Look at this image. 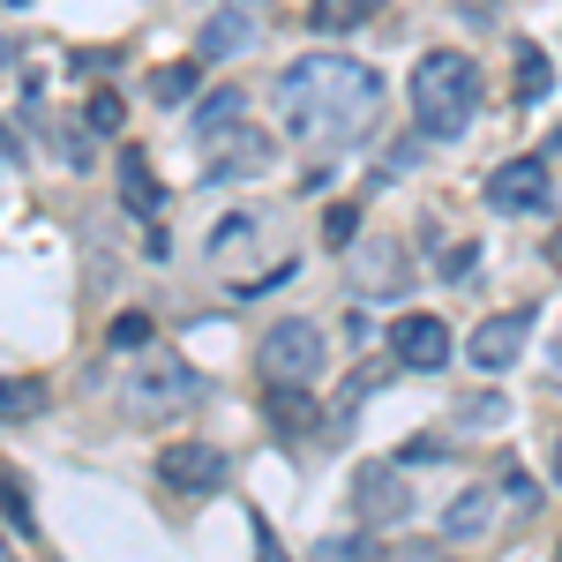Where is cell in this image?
I'll use <instances>...</instances> for the list:
<instances>
[{"instance_id": "5b68a950", "label": "cell", "mask_w": 562, "mask_h": 562, "mask_svg": "<svg viewBox=\"0 0 562 562\" xmlns=\"http://www.w3.org/2000/svg\"><path fill=\"white\" fill-rule=\"evenodd\" d=\"M195 397H203V383H195V368H188V360H150V368L128 383V405H135V413H150V420L188 413Z\"/></svg>"}, {"instance_id": "2e32d148", "label": "cell", "mask_w": 562, "mask_h": 562, "mask_svg": "<svg viewBox=\"0 0 562 562\" xmlns=\"http://www.w3.org/2000/svg\"><path fill=\"white\" fill-rule=\"evenodd\" d=\"M375 8H383V0H315V31H323V38L360 31V23H375Z\"/></svg>"}, {"instance_id": "8992f818", "label": "cell", "mask_w": 562, "mask_h": 562, "mask_svg": "<svg viewBox=\"0 0 562 562\" xmlns=\"http://www.w3.org/2000/svg\"><path fill=\"white\" fill-rule=\"evenodd\" d=\"M352 503H360V518H368V525H405V518H413V487H405V473L383 465V458L352 473Z\"/></svg>"}, {"instance_id": "4fadbf2b", "label": "cell", "mask_w": 562, "mask_h": 562, "mask_svg": "<svg viewBox=\"0 0 562 562\" xmlns=\"http://www.w3.org/2000/svg\"><path fill=\"white\" fill-rule=\"evenodd\" d=\"M256 248H262V217H248V211L225 217V225L211 233V262H217V270H233V278L256 262Z\"/></svg>"}, {"instance_id": "7a4b0ae2", "label": "cell", "mask_w": 562, "mask_h": 562, "mask_svg": "<svg viewBox=\"0 0 562 562\" xmlns=\"http://www.w3.org/2000/svg\"><path fill=\"white\" fill-rule=\"evenodd\" d=\"M480 113V68L473 53H420V68H413V121L428 143H450V135H465Z\"/></svg>"}, {"instance_id": "1f68e13d", "label": "cell", "mask_w": 562, "mask_h": 562, "mask_svg": "<svg viewBox=\"0 0 562 562\" xmlns=\"http://www.w3.org/2000/svg\"><path fill=\"white\" fill-rule=\"evenodd\" d=\"M555 562H562V555H555Z\"/></svg>"}, {"instance_id": "d4e9b609", "label": "cell", "mask_w": 562, "mask_h": 562, "mask_svg": "<svg viewBox=\"0 0 562 562\" xmlns=\"http://www.w3.org/2000/svg\"><path fill=\"white\" fill-rule=\"evenodd\" d=\"M352 233H360V211H352V203H338V211L323 217V240H330V248H346Z\"/></svg>"}, {"instance_id": "3957f363", "label": "cell", "mask_w": 562, "mask_h": 562, "mask_svg": "<svg viewBox=\"0 0 562 562\" xmlns=\"http://www.w3.org/2000/svg\"><path fill=\"white\" fill-rule=\"evenodd\" d=\"M323 360H330V338H323L315 315H285V323H270V338H262V375H270V383H315Z\"/></svg>"}, {"instance_id": "9c48e42d", "label": "cell", "mask_w": 562, "mask_h": 562, "mask_svg": "<svg viewBox=\"0 0 562 562\" xmlns=\"http://www.w3.org/2000/svg\"><path fill=\"white\" fill-rule=\"evenodd\" d=\"M525 338H532V315L518 307V315H495V323H480V330H473V346H465V352H473V368L503 375V368H510V360L525 352Z\"/></svg>"}, {"instance_id": "277c9868", "label": "cell", "mask_w": 562, "mask_h": 562, "mask_svg": "<svg viewBox=\"0 0 562 562\" xmlns=\"http://www.w3.org/2000/svg\"><path fill=\"white\" fill-rule=\"evenodd\" d=\"M548 203H555L548 158H510V166H495V180H487V211H503V217H540Z\"/></svg>"}, {"instance_id": "484cf974", "label": "cell", "mask_w": 562, "mask_h": 562, "mask_svg": "<svg viewBox=\"0 0 562 562\" xmlns=\"http://www.w3.org/2000/svg\"><path fill=\"white\" fill-rule=\"evenodd\" d=\"M473 262H480V248H473V240H458V248L442 256V278H450V285H465V278H473Z\"/></svg>"}, {"instance_id": "ac0fdd59", "label": "cell", "mask_w": 562, "mask_h": 562, "mask_svg": "<svg viewBox=\"0 0 562 562\" xmlns=\"http://www.w3.org/2000/svg\"><path fill=\"white\" fill-rule=\"evenodd\" d=\"M307 562H383V555H375L368 532H323V540L307 548Z\"/></svg>"}, {"instance_id": "603a6c76", "label": "cell", "mask_w": 562, "mask_h": 562, "mask_svg": "<svg viewBox=\"0 0 562 562\" xmlns=\"http://www.w3.org/2000/svg\"><path fill=\"white\" fill-rule=\"evenodd\" d=\"M121 113H128V105H121V90H98V98H90V113H83V121H90L98 135H113V128H121Z\"/></svg>"}, {"instance_id": "52a82bcc", "label": "cell", "mask_w": 562, "mask_h": 562, "mask_svg": "<svg viewBox=\"0 0 562 562\" xmlns=\"http://www.w3.org/2000/svg\"><path fill=\"white\" fill-rule=\"evenodd\" d=\"M158 480L180 487V495H211V487H225V450H211V442H166Z\"/></svg>"}, {"instance_id": "8fae6325", "label": "cell", "mask_w": 562, "mask_h": 562, "mask_svg": "<svg viewBox=\"0 0 562 562\" xmlns=\"http://www.w3.org/2000/svg\"><path fill=\"white\" fill-rule=\"evenodd\" d=\"M405 278H413V270H405V248H397V240H368V248H360V270H352L360 293H405Z\"/></svg>"}, {"instance_id": "4316f807", "label": "cell", "mask_w": 562, "mask_h": 562, "mask_svg": "<svg viewBox=\"0 0 562 562\" xmlns=\"http://www.w3.org/2000/svg\"><path fill=\"white\" fill-rule=\"evenodd\" d=\"M442 450H450L442 435H413V442H405V458H413V465H428V458H442Z\"/></svg>"}, {"instance_id": "83f0119b", "label": "cell", "mask_w": 562, "mask_h": 562, "mask_svg": "<svg viewBox=\"0 0 562 562\" xmlns=\"http://www.w3.org/2000/svg\"><path fill=\"white\" fill-rule=\"evenodd\" d=\"M8 525H15V532H31V503H23V487H15V480H8Z\"/></svg>"}, {"instance_id": "9a60e30c", "label": "cell", "mask_w": 562, "mask_h": 562, "mask_svg": "<svg viewBox=\"0 0 562 562\" xmlns=\"http://www.w3.org/2000/svg\"><path fill=\"white\" fill-rule=\"evenodd\" d=\"M121 203H128L135 217H158V173H150V158L143 150H121Z\"/></svg>"}, {"instance_id": "5bb4252c", "label": "cell", "mask_w": 562, "mask_h": 562, "mask_svg": "<svg viewBox=\"0 0 562 562\" xmlns=\"http://www.w3.org/2000/svg\"><path fill=\"white\" fill-rule=\"evenodd\" d=\"M495 525V487H465L450 510H442V540H480Z\"/></svg>"}, {"instance_id": "cb8c5ba5", "label": "cell", "mask_w": 562, "mask_h": 562, "mask_svg": "<svg viewBox=\"0 0 562 562\" xmlns=\"http://www.w3.org/2000/svg\"><path fill=\"white\" fill-rule=\"evenodd\" d=\"M113 346H150V315H143V307H128V315H121V323H113Z\"/></svg>"}, {"instance_id": "f546056e", "label": "cell", "mask_w": 562, "mask_h": 562, "mask_svg": "<svg viewBox=\"0 0 562 562\" xmlns=\"http://www.w3.org/2000/svg\"><path fill=\"white\" fill-rule=\"evenodd\" d=\"M555 480H562V435H555Z\"/></svg>"}, {"instance_id": "e0dca14e", "label": "cell", "mask_w": 562, "mask_h": 562, "mask_svg": "<svg viewBox=\"0 0 562 562\" xmlns=\"http://www.w3.org/2000/svg\"><path fill=\"white\" fill-rule=\"evenodd\" d=\"M240 105H248L240 90H217L211 105L195 113V143H217V135H233V128H240Z\"/></svg>"}, {"instance_id": "6da1fadb", "label": "cell", "mask_w": 562, "mask_h": 562, "mask_svg": "<svg viewBox=\"0 0 562 562\" xmlns=\"http://www.w3.org/2000/svg\"><path fill=\"white\" fill-rule=\"evenodd\" d=\"M375 105H383V83L352 53H307V60H293L278 76V121H285V135H301L315 150L352 143L375 121Z\"/></svg>"}, {"instance_id": "ffe728a7", "label": "cell", "mask_w": 562, "mask_h": 562, "mask_svg": "<svg viewBox=\"0 0 562 562\" xmlns=\"http://www.w3.org/2000/svg\"><path fill=\"white\" fill-rule=\"evenodd\" d=\"M270 420L301 435L307 420H315V405H307V383H270Z\"/></svg>"}, {"instance_id": "7c38bea8", "label": "cell", "mask_w": 562, "mask_h": 562, "mask_svg": "<svg viewBox=\"0 0 562 562\" xmlns=\"http://www.w3.org/2000/svg\"><path fill=\"white\" fill-rule=\"evenodd\" d=\"M240 45H256V23H248V8L233 0V8H217L211 23H203V38H195V60H233Z\"/></svg>"}, {"instance_id": "4dcf8cb0", "label": "cell", "mask_w": 562, "mask_h": 562, "mask_svg": "<svg viewBox=\"0 0 562 562\" xmlns=\"http://www.w3.org/2000/svg\"><path fill=\"white\" fill-rule=\"evenodd\" d=\"M8 8H23V0H8Z\"/></svg>"}, {"instance_id": "44dd1931", "label": "cell", "mask_w": 562, "mask_h": 562, "mask_svg": "<svg viewBox=\"0 0 562 562\" xmlns=\"http://www.w3.org/2000/svg\"><path fill=\"white\" fill-rule=\"evenodd\" d=\"M195 76H203L195 60H173V68H158V76H150V98H158V105H188Z\"/></svg>"}, {"instance_id": "d6986e66", "label": "cell", "mask_w": 562, "mask_h": 562, "mask_svg": "<svg viewBox=\"0 0 562 562\" xmlns=\"http://www.w3.org/2000/svg\"><path fill=\"white\" fill-rule=\"evenodd\" d=\"M548 90H555V68H548V53H540V45H518V98H525V105H540Z\"/></svg>"}, {"instance_id": "ba28073f", "label": "cell", "mask_w": 562, "mask_h": 562, "mask_svg": "<svg viewBox=\"0 0 562 562\" xmlns=\"http://www.w3.org/2000/svg\"><path fill=\"white\" fill-rule=\"evenodd\" d=\"M390 352H397L405 368H442V360H450V323H435V315H397V323H390Z\"/></svg>"}, {"instance_id": "30bf717a", "label": "cell", "mask_w": 562, "mask_h": 562, "mask_svg": "<svg viewBox=\"0 0 562 562\" xmlns=\"http://www.w3.org/2000/svg\"><path fill=\"white\" fill-rule=\"evenodd\" d=\"M270 166V143H262L256 128H233L211 143V158H203V173L211 180H240V173H262Z\"/></svg>"}, {"instance_id": "7402d4cb", "label": "cell", "mask_w": 562, "mask_h": 562, "mask_svg": "<svg viewBox=\"0 0 562 562\" xmlns=\"http://www.w3.org/2000/svg\"><path fill=\"white\" fill-rule=\"evenodd\" d=\"M0 405H8V420H23V413H38L45 390L31 383V375H8V390H0Z\"/></svg>"}, {"instance_id": "f1b7e54d", "label": "cell", "mask_w": 562, "mask_h": 562, "mask_svg": "<svg viewBox=\"0 0 562 562\" xmlns=\"http://www.w3.org/2000/svg\"><path fill=\"white\" fill-rule=\"evenodd\" d=\"M503 487H510V503H518V510H532V480H525L518 465H510V473H503Z\"/></svg>"}]
</instances>
